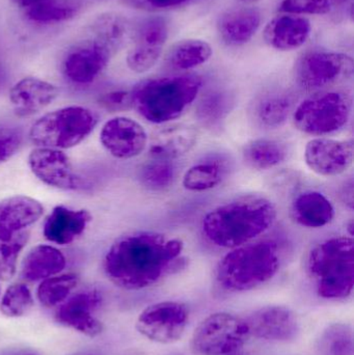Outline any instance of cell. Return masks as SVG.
Instances as JSON below:
<instances>
[{"instance_id": "6da1fadb", "label": "cell", "mask_w": 354, "mask_h": 355, "mask_svg": "<svg viewBox=\"0 0 354 355\" xmlns=\"http://www.w3.org/2000/svg\"><path fill=\"white\" fill-rule=\"evenodd\" d=\"M184 243L156 232L139 231L118 238L104 258L106 277L118 287L141 290L151 287L170 272Z\"/></svg>"}, {"instance_id": "7a4b0ae2", "label": "cell", "mask_w": 354, "mask_h": 355, "mask_svg": "<svg viewBox=\"0 0 354 355\" xmlns=\"http://www.w3.org/2000/svg\"><path fill=\"white\" fill-rule=\"evenodd\" d=\"M276 218V207L268 198L241 196L209 211L202 221V232L213 245L236 248L268 231Z\"/></svg>"}, {"instance_id": "3957f363", "label": "cell", "mask_w": 354, "mask_h": 355, "mask_svg": "<svg viewBox=\"0 0 354 355\" xmlns=\"http://www.w3.org/2000/svg\"><path fill=\"white\" fill-rule=\"evenodd\" d=\"M201 87V77L195 74L145 79L130 92L131 103L145 120L164 124L182 116Z\"/></svg>"}, {"instance_id": "277c9868", "label": "cell", "mask_w": 354, "mask_h": 355, "mask_svg": "<svg viewBox=\"0 0 354 355\" xmlns=\"http://www.w3.org/2000/svg\"><path fill=\"white\" fill-rule=\"evenodd\" d=\"M280 266L278 243L261 240L233 248L222 257L216 267V281L227 291H249L274 279Z\"/></svg>"}, {"instance_id": "5b68a950", "label": "cell", "mask_w": 354, "mask_h": 355, "mask_svg": "<svg viewBox=\"0 0 354 355\" xmlns=\"http://www.w3.org/2000/svg\"><path fill=\"white\" fill-rule=\"evenodd\" d=\"M307 268L320 297H349L354 285L353 237L330 238L316 245L310 252Z\"/></svg>"}, {"instance_id": "8992f818", "label": "cell", "mask_w": 354, "mask_h": 355, "mask_svg": "<svg viewBox=\"0 0 354 355\" xmlns=\"http://www.w3.org/2000/svg\"><path fill=\"white\" fill-rule=\"evenodd\" d=\"M98 124V116L82 106H69L42 116L29 137L37 147L70 149L82 143Z\"/></svg>"}, {"instance_id": "52a82bcc", "label": "cell", "mask_w": 354, "mask_h": 355, "mask_svg": "<svg viewBox=\"0 0 354 355\" xmlns=\"http://www.w3.org/2000/svg\"><path fill=\"white\" fill-rule=\"evenodd\" d=\"M353 100L345 92H326L303 100L293 112V122L310 135H332L348 123Z\"/></svg>"}, {"instance_id": "ba28073f", "label": "cell", "mask_w": 354, "mask_h": 355, "mask_svg": "<svg viewBox=\"0 0 354 355\" xmlns=\"http://www.w3.org/2000/svg\"><path fill=\"white\" fill-rule=\"evenodd\" d=\"M249 335L245 319L220 312L204 319L191 338V349L197 355H231L247 343Z\"/></svg>"}, {"instance_id": "9c48e42d", "label": "cell", "mask_w": 354, "mask_h": 355, "mask_svg": "<svg viewBox=\"0 0 354 355\" xmlns=\"http://www.w3.org/2000/svg\"><path fill=\"white\" fill-rule=\"evenodd\" d=\"M353 75V58L338 52H308L295 64L297 83L308 91L324 89L348 80Z\"/></svg>"}, {"instance_id": "30bf717a", "label": "cell", "mask_w": 354, "mask_h": 355, "mask_svg": "<svg viewBox=\"0 0 354 355\" xmlns=\"http://www.w3.org/2000/svg\"><path fill=\"white\" fill-rule=\"evenodd\" d=\"M189 312L185 304L162 302L152 304L141 312L136 321L141 335L160 344H172L184 335L188 325Z\"/></svg>"}, {"instance_id": "8fae6325", "label": "cell", "mask_w": 354, "mask_h": 355, "mask_svg": "<svg viewBox=\"0 0 354 355\" xmlns=\"http://www.w3.org/2000/svg\"><path fill=\"white\" fill-rule=\"evenodd\" d=\"M168 33L170 24L163 17L143 21L135 31L134 46L127 55L128 68L135 73L151 70L161 56Z\"/></svg>"}, {"instance_id": "7c38bea8", "label": "cell", "mask_w": 354, "mask_h": 355, "mask_svg": "<svg viewBox=\"0 0 354 355\" xmlns=\"http://www.w3.org/2000/svg\"><path fill=\"white\" fill-rule=\"evenodd\" d=\"M31 172L46 185L62 190H77L85 181L77 175L68 156L62 150L37 148L28 156Z\"/></svg>"}, {"instance_id": "4fadbf2b", "label": "cell", "mask_w": 354, "mask_h": 355, "mask_svg": "<svg viewBox=\"0 0 354 355\" xmlns=\"http://www.w3.org/2000/svg\"><path fill=\"white\" fill-rule=\"evenodd\" d=\"M104 149L118 159L137 157L145 151L148 135L136 121L126 116H116L107 121L100 132Z\"/></svg>"}, {"instance_id": "5bb4252c", "label": "cell", "mask_w": 354, "mask_h": 355, "mask_svg": "<svg viewBox=\"0 0 354 355\" xmlns=\"http://www.w3.org/2000/svg\"><path fill=\"white\" fill-rule=\"evenodd\" d=\"M114 55L105 46L89 37L67 53L62 70L72 83L89 85L105 70Z\"/></svg>"}, {"instance_id": "9a60e30c", "label": "cell", "mask_w": 354, "mask_h": 355, "mask_svg": "<svg viewBox=\"0 0 354 355\" xmlns=\"http://www.w3.org/2000/svg\"><path fill=\"white\" fill-rule=\"evenodd\" d=\"M353 141L314 139L306 146L305 162L308 168L322 177L344 174L353 164Z\"/></svg>"}, {"instance_id": "2e32d148", "label": "cell", "mask_w": 354, "mask_h": 355, "mask_svg": "<svg viewBox=\"0 0 354 355\" xmlns=\"http://www.w3.org/2000/svg\"><path fill=\"white\" fill-rule=\"evenodd\" d=\"M245 321L249 335L265 341H291L301 331L297 314L285 306H265L255 311Z\"/></svg>"}, {"instance_id": "e0dca14e", "label": "cell", "mask_w": 354, "mask_h": 355, "mask_svg": "<svg viewBox=\"0 0 354 355\" xmlns=\"http://www.w3.org/2000/svg\"><path fill=\"white\" fill-rule=\"evenodd\" d=\"M102 300L101 293L97 290L75 294L57 309L54 319L58 324L87 337H97L103 331V324L93 314L101 306Z\"/></svg>"}, {"instance_id": "ac0fdd59", "label": "cell", "mask_w": 354, "mask_h": 355, "mask_svg": "<svg viewBox=\"0 0 354 355\" xmlns=\"http://www.w3.org/2000/svg\"><path fill=\"white\" fill-rule=\"evenodd\" d=\"M58 95L60 89L52 83L26 77L10 89V100L15 114L20 118H27L45 110Z\"/></svg>"}, {"instance_id": "d6986e66", "label": "cell", "mask_w": 354, "mask_h": 355, "mask_svg": "<svg viewBox=\"0 0 354 355\" xmlns=\"http://www.w3.org/2000/svg\"><path fill=\"white\" fill-rule=\"evenodd\" d=\"M311 31L309 19L297 15L281 14L268 22L263 35L269 47L278 51H292L307 43Z\"/></svg>"}, {"instance_id": "ffe728a7", "label": "cell", "mask_w": 354, "mask_h": 355, "mask_svg": "<svg viewBox=\"0 0 354 355\" xmlns=\"http://www.w3.org/2000/svg\"><path fill=\"white\" fill-rule=\"evenodd\" d=\"M262 12L256 8H238L227 10L218 20L220 40L228 46H242L249 43L259 31Z\"/></svg>"}, {"instance_id": "44dd1931", "label": "cell", "mask_w": 354, "mask_h": 355, "mask_svg": "<svg viewBox=\"0 0 354 355\" xmlns=\"http://www.w3.org/2000/svg\"><path fill=\"white\" fill-rule=\"evenodd\" d=\"M91 220V215L89 211L57 206L46 218L44 236L48 241L67 245L85 233Z\"/></svg>"}, {"instance_id": "7402d4cb", "label": "cell", "mask_w": 354, "mask_h": 355, "mask_svg": "<svg viewBox=\"0 0 354 355\" xmlns=\"http://www.w3.org/2000/svg\"><path fill=\"white\" fill-rule=\"evenodd\" d=\"M199 132L191 125L166 127L152 139L150 154L154 159L170 160L186 155L197 145Z\"/></svg>"}, {"instance_id": "603a6c76", "label": "cell", "mask_w": 354, "mask_h": 355, "mask_svg": "<svg viewBox=\"0 0 354 355\" xmlns=\"http://www.w3.org/2000/svg\"><path fill=\"white\" fill-rule=\"evenodd\" d=\"M44 207L35 198L16 196L0 202V235L23 231L37 223Z\"/></svg>"}, {"instance_id": "cb8c5ba5", "label": "cell", "mask_w": 354, "mask_h": 355, "mask_svg": "<svg viewBox=\"0 0 354 355\" xmlns=\"http://www.w3.org/2000/svg\"><path fill=\"white\" fill-rule=\"evenodd\" d=\"M291 214L299 225L320 229L332 223L335 208L321 192L306 191L299 194L291 207Z\"/></svg>"}, {"instance_id": "d4e9b609", "label": "cell", "mask_w": 354, "mask_h": 355, "mask_svg": "<svg viewBox=\"0 0 354 355\" xmlns=\"http://www.w3.org/2000/svg\"><path fill=\"white\" fill-rule=\"evenodd\" d=\"M66 264V258L60 250L51 245L39 244L25 257L21 273L26 281H44L62 272Z\"/></svg>"}, {"instance_id": "484cf974", "label": "cell", "mask_w": 354, "mask_h": 355, "mask_svg": "<svg viewBox=\"0 0 354 355\" xmlns=\"http://www.w3.org/2000/svg\"><path fill=\"white\" fill-rule=\"evenodd\" d=\"M89 33L91 39L116 54L126 44L130 35V26L128 21L121 15L106 12L94 21Z\"/></svg>"}, {"instance_id": "4316f807", "label": "cell", "mask_w": 354, "mask_h": 355, "mask_svg": "<svg viewBox=\"0 0 354 355\" xmlns=\"http://www.w3.org/2000/svg\"><path fill=\"white\" fill-rule=\"evenodd\" d=\"M288 150L274 139H259L249 141L243 149V158L251 168L265 171L276 168L286 160Z\"/></svg>"}, {"instance_id": "83f0119b", "label": "cell", "mask_w": 354, "mask_h": 355, "mask_svg": "<svg viewBox=\"0 0 354 355\" xmlns=\"http://www.w3.org/2000/svg\"><path fill=\"white\" fill-rule=\"evenodd\" d=\"M212 55V48L203 40H183L174 44L166 54V62L177 70H191L205 64Z\"/></svg>"}, {"instance_id": "f1b7e54d", "label": "cell", "mask_w": 354, "mask_h": 355, "mask_svg": "<svg viewBox=\"0 0 354 355\" xmlns=\"http://www.w3.org/2000/svg\"><path fill=\"white\" fill-rule=\"evenodd\" d=\"M226 175V166L220 160H205L186 171L182 184L185 189L189 191H207L218 187L224 181Z\"/></svg>"}, {"instance_id": "f546056e", "label": "cell", "mask_w": 354, "mask_h": 355, "mask_svg": "<svg viewBox=\"0 0 354 355\" xmlns=\"http://www.w3.org/2000/svg\"><path fill=\"white\" fill-rule=\"evenodd\" d=\"M292 110V100L285 94L265 96L256 106V119L266 128H280L288 120Z\"/></svg>"}, {"instance_id": "4dcf8cb0", "label": "cell", "mask_w": 354, "mask_h": 355, "mask_svg": "<svg viewBox=\"0 0 354 355\" xmlns=\"http://www.w3.org/2000/svg\"><path fill=\"white\" fill-rule=\"evenodd\" d=\"M29 240L26 230L0 235V281H10L16 273L18 257Z\"/></svg>"}, {"instance_id": "1f68e13d", "label": "cell", "mask_w": 354, "mask_h": 355, "mask_svg": "<svg viewBox=\"0 0 354 355\" xmlns=\"http://www.w3.org/2000/svg\"><path fill=\"white\" fill-rule=\"evenodd\" d=\"M77 284L78 277L73 273L48 277L37 288V300L45 308H53L66 300Z\"/></svg>"}, {"instance_id": "d6a6232c", "label": "cell", "mask_w": 354, "mask_h": 355, "mask_svg": "<svg viewBox=\"0 0 354 355\" xmlns=\"http://www.w3.org/2000/svg\"><path fill=\"white\" fill-rule=\"evenodd\" d=\"M320 355H353V333L349 325H330L318 340Z\"/></svg>"}, {"instance_id": "836d02e7", "label": "cell", "mask_w": 354, "mask_h": 355, "mask_svg": "<svg viewBox=\"0 0 354 355\" xmlns=\"http://www.w3.org/2000/svg\"><path fill=\"white\" fill-rule=\"evenodd\" d=\"M77 8L67 0H45L26 10L29 20L37 23H56L75 17Z\"/></svg>"}, {"instance_id": "e575fe53", "label": "cell", "mask_w": 354, "mask_h": 355, "mask_svg": "<svg viewBox=\"0 0 354 355\" xmlns=\"http://www.w3.org/2000/svg\"><path fill=\"white\" fill-rule=\"evenodd\" d=\"M30 290L24 284H12L6 289L0 302V312L10 318L24 316L33 309Z\"/></svg>"}, {"instance_id": "d590c367", "label": "cell", "mask_w": 354, "mask_h": 355, "mask_svg": "<svg viewBox=\"0 0 354 355\" xmlns=\"http://www.w3.org/2000/svg\"><path fill=\"white\" fill-rule=\"evenodd\" d=\"M176 170L170 160L154 159L141 171V183L152 190H163L170 187L175 180Z\"/></svg>"}, {"instance_id": "8d00e7d4", "label": "cell", "mask_w": 354, "mask_h": 355, "mask_svg": "<svg viewBox=\"0 0 354 355\" xmlns=\"http://www.w3.org/2000/svg\"><path fill=\"white\" fill-rule=\"evenodd\" d=\"M281 14L326 15L332 10L330 0H282L278 8Z\"/></svg>"}, {"instance_id": "74e56055", "label": "cell", "mask_w": 354, "mask_h": 355, "mask_svg": "<svg viewBox=\"0 0 354 355\" xmlns=\"http://www.w3.org/2000/svg\"><path fill=\"white\" fill-rule=\"evenodd\" d=\"M229 103L228 98L222 94H212L201 102L199 118L207 124H216L228 114L230 110Z\"/></svg>"}, {"instance_id": "f35d334b", "label": "cell", "mask_w": 354, "mask_h": 355, "mask_svg": "<svg viewBox=\"0 0 354 355\" xmlns=\"http://www.w3.org/2000/svg\"><path fill=\"white\" fill-rule=\"evenodd\" d=\"M22 135L15 129L0 128V164L12 157L20 149Z\"/></svg>"}, {"instance_id": "ab89813d", "label": "cell", "mask_w": 354, "mask_h": 355, "mask_svg": "<svg viewBox=\"0 0 354 355\" xmlns=\"http://www.w3.org/2000/svg\"><path fill=\"white\" fill-rule=\"evenodd\" d=\"M100 105L110 112L126 110L132 106L131 94L126 91H114L100 97Z\"/></svg>"}, {"instance_id": "60d3db41", "label": "cell", "mask_w": 354, "mask_h": 355, "mask_svg": "<svg viewBox=\"0 0 354 355\" xmlns=\"http://www.w3.org/2000/svg\"><path fill=\"white\" fill-rule=\"evenodd\" d=\"M188 0H125L128 6L148 12L170 10L186 3Z\"/></svg>"}, {"instance_id": "b9f144b4", "label": "cell", "mask_w": 354, "mask_h": 355, "mask_svg": "<svg viewBox=\"0 0 354 355\" xmlns=\"http://www.w3.org/2000/svg\"><path fill=\"white\" fill-rule=\"evenodd\" d=\"M0 355H41L39 352H35L28 348H14V349L6 350V352H0Z\"/></svg>"}, {"instance_id": "7bdbcfd3", "label": "cell", "mask_w": 354, "mask_h": 355, "mask_svg": "<svg viewBox=\"0 0 354 355\" xmlns=\"http://www.w3.org/2000/svg\"><path fill=\"white\" fill-rule=\"evenodd\" d=\"M12 1L20 8L28 10V8H33V6L45 1V0H12Z\"/></svg>"}, {"instance_id": "ee69618b", "label": "cell", "mask_w": 354, "mask_h": 355, "mask_svg": "<svg viewBox=\"0 0 354 355\" xmlns=\"http://www.w3.org/2000/svg\"><path fill=\"white\" fill-rule=\"evenodd\" d=\"M238 1L242 2V3H255V2L260 1V0H238Z\"/></svg>"}, {"instance_id": "f6af8a7d", "label": "cell", "mask_w": 354, "mask_h": 355, "mask_svg": "<svg viewBox=\"0 0 354 355\" xmlns=\"http://www.w3.org/2000/svg\"><path fill=\"white\" fill-rule=\"evenodd\" d=\"M332 1L336 2V3H343V2H346L347 0H332Z\"/></svg>"}, {"instance_id": "bcb514c9", "label": "cell", "mask_w": 354, "mask_h": 355, "mask_svg": "<svg viewBox=\"0 0 354 355\" xmlns=\"http://www.w3.org/2000/svg\"><path fill=\"white\" fill-rule=\"evenodd\" d=\"M79 355H99V354H91V352H85V354H79Z\"/></svg>"}]
</instances>
